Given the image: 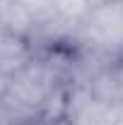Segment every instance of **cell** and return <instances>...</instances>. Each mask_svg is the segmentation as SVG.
Here are the masks:
<instances>
[{
    "mask_svg": "<svg viewBox=\"0 0 123 125\" xmlns=\"http://www.w3.org/2000/svg\"><path fill=\"white\" fill-rule=\"evenodd\" d=\"M7 87H10V77L0 72V101H2V96L7 94Z\"/></svg>",
    "mask_w": 123,
    "mask_h": 125,
    "instance_id": "7",
    "label": "cell"
},
{
    "mask_svg": "<svg viewBox=\"0 0 123 125\" xmlns=\"http://www.w3.org/2000/svg\"><path fill=\"white\" fill-rule=\"evenodd\" d=\"M34 60V48L29 39L17 36V34H0V72L12 77L19 70H24Z\"/></svg>",
    "mask_w": 123,
    "mask_h": 125,
    "instance_id": "4",
    "label": "cell"
},
{
    "mask_svg": "<svg viewBox=\"0 0 123 125\" xmlns=\"http://www.w3.org/2000/svg\"><path fill=\"white\" fill-rule=\"evenodd\" d=\"M92 0H51V19L63 24H82Z\"/></svg>",
    "mask_w": 123,
    "mask_h": 125,
    "instance_id": "6",
    "label": "cell"
},
{
    "mask_svg": "<svg viewBox=\"0 0 123 125\" xmlns=\"http://www.w3.org/2000/svg\"><path fill=\"white\" fill-rule=\"evenodd\" d=\"M89 43L101 51L123 48V0H99L82 19Z\"/></svg>",
    "mask_w": 123,
    "mask_h": 125,
    "instance_id": "2",
    "label": "cell"
},
{
    "mask_svg": "<svg viewBox=\"0 0 123 125\" xmlns=\"http://www.w3.org/2000/svg\"><path fill=\"white\" fill-rule=\"evenodd\" d=\"M0 24L7 34L29 39L39 27V17L24 0H0Z\"/></svg>",
    "mask_w": 123,
    "mask_h": 125,
    "instance_id": "5",
    "label": "cell"
},
{
    "mask_svg": "<svg viewBox=\"0 0 123 125\" xmlns=\"http://www.w3.org/2000/svg\"><path fill=\"white\" fill-rule=\"evenodd\" d=\"M58 87L56 82V70L51 62H36L31 60L24 70L10 77L7 94L0 101V108L10 115V120H27L31 115H41L44 104L48 94Z\"/></svg>",
    "mask_w": 123,
    "mask_h": 125,
    "instance_id": "1",
    "label": "cell"
},
{
    "mask_svg": "<svg viewBox=\"0 0 123 125\" xmlns=\"http://www.w3.org/2000/svg\"><path fill=\"white\" fill-rule=\"evenodd\" d=\"M87 94L104 106H123V58L101 67L92 77Z\"/></svg>",
    "mask_w": 123,
    "mask_h": 125,
    "instance_id": "3",
    "label": "cell"
}]
</instances>
